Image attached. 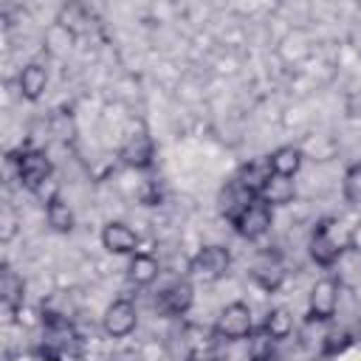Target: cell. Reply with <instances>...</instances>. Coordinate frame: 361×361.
Returning <instances> with one entry per match:
<instances>
[{
  "mask_svg": "<svg viewBox=\"0 0 361 361\" xmlns=\"http://www.w3.org/2000/svg\"><path fill=\"white\" fill-rule=\"evenodd\" d=\"M355 243V231L350 228V226H344L338 217H333V220H322L316 228H313V234H310V257L319 262V265H324V268H333V262L338 259V254L347 248V245H353Z\"/></svg>",
  "mask_w": 361,
  "mask_h": 361,
  "instance_id": "cell-1",
  "label": "cell"
},
{
  "mask_svg": "<svg viewBox=\"0 0 361 361\" xmlns=\"http://www.w3.org/2000/svg\"><path fill=\"white\" fill-rule=\"evenodd\" d=\"M17 161V178L25 189L37 192L45 180L54 178V166H51V158L45 149H23Z\"/></svg>",
  "mask_w": 361,
  "mask_h": 361,
  "instance_id": "cell-2",
  "label": "cell"
},
{
  "mask_svg": "<svg viewBox=\"0 0 361 361\" xmlns=\"http://www.w3.org/2000/svg\"><path fill=\"white\" fill-rule=\"evenodd\" d=\"M338 290H341V285L336 282V276H324V279H319L310 288V296H307V316H310V322H330L336 316Z\"/></svg>",
  "mask_w": 361,
  "mask_h": 361,
  "instance_id": "cell-3",
  "label": "cell"
},
{
  "mask_svg": "<svg viewBox=\"0 0 361 361\" xmlns=\"http://www.w3.org/2000/svg\"><path fill=\"white\" fill-rule=\"evenodd\" d=\"M251 330H254V319H251V307H248L245 302H231V305H226V307L220 310L217 322H214V333H217L220 338H228V341L245 338V336H251Z\"/></svg>",
  "mask_w": 361,
  "mask_h": 361,
  "instance_id": "cell-4",
  "label": "cell"
},
{
  "mask_svg": "<svg viewBox=\"0 0 361 361\" xmlns=\"http://www.w3.org/2000/svg\"><path fill=\"white\" fill-rule=\"evenodd\" d=\"M231 265V254L226 245H203L195 257H192V274L197 279H220Z\"/></svg>",
  "mask_w": 361,
  "mask_h": 361,
  "instance_id": "cell-5",
  "label": "cell"
},
{
  "mask_svg": "<svg viewBox=\"0 0 361 361\" xmlns=\"http://www.w3.org/2000/svg\"><path fill=\"white\" fill-rule=\"evenodd\" d=\"M135 324H138V310H135V305H133L130 299H116V302H110V307H107L104 316H102V327H104V333H107L110 338H124V336H130V333L135 330Z\"/></svg>",
  "mask_w": 361,
  "mask_h": 361,
  "instance_id": "cell-6",
  "label": "cell"
},
{
  "mask_svg": "<svg viewBox=\"0 0 361 361\" xmlns=\"http://www.w3.org/2000/svg\"><path fill=\"white\" fill-rule=\"evenodd\" d=\"M271 220H274V214H271V206L268 203H262L259 197L231 223L234 228H237V234L240 237H245V240H259L262 234H268V228H271Z\"/></svg>",
  "mask_w": 361,
  "mask_h": 361,
  "instance_id": "cell-7",
  "label": "cell"
},
{
  "mask_svg": "<svg viewBox=\"0 0 361 361\" xmlns=\"http://www.w3.org/2000/svg\"><path fill=\"white\" fill-rule=\"evenodd\" d=\"M251 279L262 290H276L285 279V262L276 251H259L251 262Z\"/></svg>",
  "mask_w": 361,
  "mask_h": 361,
  "instance_id": "cell-8",
  "label": "cell"
},
{
  "mask_svg": "<svg viewBox=\"0 0 361 361\" xmlns=\"http://www.w3.org/2000/svg\"><path fill=\"white\" fill-rule=\"evenodd\" d=\"M102 245L110 251V254H138V234L121 223V220H110L104 228H102Z\"/></svg>",
  "mask_w": 361,
  "mask_h": 361,
  "instance_id": "cell-9",
  "label": "cell"
},
{
  "mask_svg": "<svg viewBox=\"0 0 361 361\" xmlns=\"http://www.w3.org/2000/svg\"><path fill=\"white\" fill-rule=\"evenodd\" d=\"M333 268H336V282L341 288H350V290L361 288V245L358 243L347 245L333 262Z\"/></svg>",
  "mask_w": 361,
  "mask_h": 361,
  "instance_id": "cell-10",
  "label": "cell"
},
{
  "mask_svg": "<svg viewBox=\"0 0 361 361\" xmlns=\"http://www.w3.org/2000/svg\"><path fill=\"white\" fill-rule=\"evenodd\" d=\"M192 302H195V288H192V282H189V279H178V282H172V285L161 293L158 307H161L166 316H183V313L192 307Z\"/></svg>",
  "mask_w": 361,
  "mask_h": 361,
  "instance_id": "cell-11",
  "label": "cell"
},
{
  "mask_svg": "<svg viewBox=\"0 0 361 361\" xmlns=\"http://www.w3.org/2000/svg\"><path fill=\"white\" fill-rule=\"evenodd\" d=\"M118 158L127 164V166H135V169H144L152 164V138L138 130V133H130L127 141L121 144V152Z\"/></svg>",
  "mask_w": 361,
  "mask_h": 361,
  "instance_id": "cell-12",
  "label": "cell"
},
{
  "mask_svg": "<svg viewBox=\"0 0 361 361\" xmlns=\"http://www.w3.org/2000/svg\"><path fill=\"white\" fill-rule=\"evenodd\" d=\"M45 344L54 353H68V350H73L79 344V336H76V330L71 327L68 319L45 313Z\"/></svg>",
  "mask_w": 361,
  "mask_h": 361,
  "instance_id": "cell-13",
  "label": "cell"
},
{
  "mask_svg": "<svg viewBox=\"0 0 361 361\" xmlns=\"http://www.w3.org/2000/svg\"><path fill=\"white\" fill-rule=\"evenodd\" d=\"M254 200H257V195H251V192H248V189L234 178V180L223 189V195H220V212L234 223V220H237V217H240V214H243Z\"/></svg>",
  "mask_w": 361,
  "mask_h": 361,
  "instance_id": "cell-14",
  "label": "cell"
},
{
  "mask_svg": "<svg viewBox=\"0 0 361 361\" xmlns=\"http://www.w3.org/2000/svg\"><path fill=\"white\" fill-rule=\"evenodd\" d=\"M17 87H20L23 99L37 102V99L45 93V87H48V73H45V68L37 65V62L25 65V68L20 71V76H17Z\"/></svg>",
  "mask_w": 361,
  "mask_h": 361,
  "instance_id": "cell-15",
  "label": "cell"
},
{
  "mask_svg": "<svg viewBox=\"0 0 361 361\" xmlns=\"http://www.w3.org/2000/svg\"><path fill=\"white\" fill-rule=\"evenodd\" d=\"M293 197H296V186H293L290 178H282V175H271L268 183L259 192V200L268 203L271 209L274 206H288Z\"/></svg>",
  "mask_w": 361,
  "mask_h": 361,
  "instance_id": "cell-16",
  "label": "cell"
},
{
  "mask_svg": "<svg viewBox=\"0 0 361 361\" xmlns=\"http://www.w3.org/2000/svg\"><path fill=\"white\" fill-rule=\"evenodd\" d=\"M161 274V265L152 254H133L127 265V279L133 285H152Z\"/></svg>",
  "mask_w": 361,
  "mask_h": 361,
  "instance_id": "cell-17",
  "label": "cell"
},
{
  "mask_svg": "<svg viewBox=\"0 0 361 361\" xmlns=\"http://www.w3.org/2000/svg\"><path fill=\"white\" fill-rule=\"evenodd\" d=\"M268 164H271V172L274 175H282V178H293L302 166V149L299 147H279L268 155Z\"/></svg>",
  "mask_w": 361,
  "mask_h": 361,
  "instance_id": "cell-18",
  "label": "cell"
},
{
  "mask_svg": "<svg viewBox=\"0 0 361 361\" xmlns=\"http://www.w3.org/2000/svg\"><path fill=\"white\" fill-rule=\"evenodd\" d=\"M271 175H274V172H271L268 158H257V161H251V164H245V166L240 169L237 180H240L251 195H257V197H259V192H262V186L268 183V178H271Z\"/></svg>",
  "mask_w": 361,
  "mask_h": 361,
  "instance_id": "cell-19",
  "label": "cell"
},
{
  "mask_svg": "<svg viewBox=\"0 0 361 361\" xmlns=\"http://www.w3.org/2000/svg\"><path fill=\"white\" fill-rule=\"evenodd\" d=\"M0 299H3V307L8 313H14L23 299H25V282L20 274H14L11 268H3V279H0Z\"/></svg>",
  "mask_w": 361,
  "mask_h": 361,
  "instance_id": "cell-20",
  "label": "cell"
},
{
  "mask_svg": "<svg viewBox=\"0 0 361 361\" xmlns=\"http://www.w3.org/2000/svg\"><path fill=\"white\" fill-rule=\"evenodd\" d=\"M262 330H265L274 341H282V338H288V336L293 333V316L288 313V307H271V310L265 313Z\"/></svg>",
  "mask_w": 361,
  "mask_h": 361,
  "instance_id": "cell-21",
  "label": "cell"
},
{
  "mask_svg": "<svg viewBox=\"0 0 361 361\" xmlns=\"http://www.w3.org/2000/svg\"><path fill=\"white\" fill-rule=\"evenodd\" d=\"M45 220H48V226H51L54 231H59V234H68V231L73 228V212H71V206H68L62 197H54V200L45 206Z\"/></svg>",
  "mask_w": 361,
  "mask_h": 361,
  "instance_id": "cell-22",
  "label": "cell"
},
{
  "mask_svg": "<svg viewBox=\"0 0 361 361\" xmlns=\"http://www.w3.org/2000/svg\"><path fill=\"white\" fill-rule=\"evenodd\" d=\"M274 338L265 333V330H251V336H248V358L251 361H271V355H274Z\"/></svg>",
  "mask_w": 361,
  "mask_h": 361,
  "instance_id": "cell-23",
  "label": "cell"
},
{
  "mask_svg": "<svg viewBox=\"0 0 361 361\" xmlns=\"http://www.w3.org/2000/svg\"><path fill=\"white\" fill-rule=\"evenodd\" d=\"M341 192H344V200H347V203L361 206V164H353V166L344 172Z\"/></svg>",
  "mask_w": 361,
  "mask_h": 361,
  "instance_id": "cell-24",
  "label": "cell"
}]
</instances>
